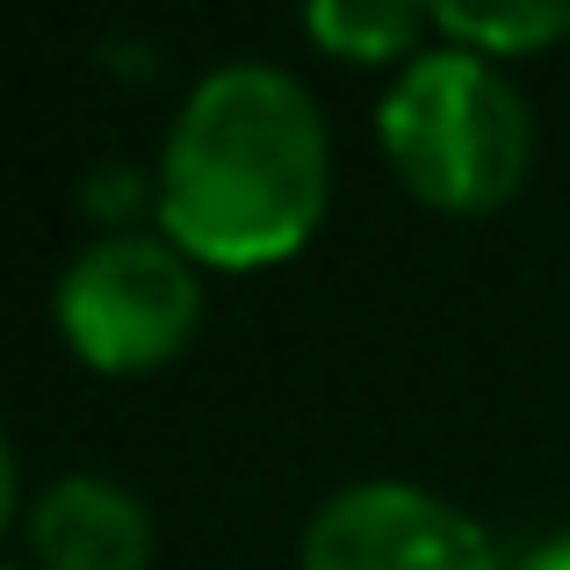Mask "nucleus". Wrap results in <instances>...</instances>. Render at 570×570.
Masks as SVG:
<instances>
[{
  "label": "nucleus",
  "instance_id": "f257e3e1",
  "mask_svg": "<svg viewBox=\"0 0 570 570\" xmlns=\"http://www.w3.org/2000/svg\"><path fill=\"white\" fill-rule=\"evenodd\" d=\"M333 203V138L275 58H224L188 87L153 174V217L195 267L253 275L311 246Z\"/></svg>",
  "mask_w": 570,
  "mask_h": 570
},
{
  "label": "nucleus",
  "instance_id": "f03ea898",
  "mask_svg": "<svg viewBox=\"0 0 570 570\" xmlns=\"http://www.w3.org/2000/svg\"><path fill=\"white\" fill-rule=\"evenodd\" d=\"M383 159L426 209L484 217L534 167V109L513 72L455 43H426L376 109Z\"/></svg>",
  "mask_w": 570,
  "mask_h": 570
},
{
  "label": "nucleus",
  "instance_id": "7ed1b4c3",
  "mask_svg": "<svg viewBox=\"0 0 570 570\" xmlns=\"http://www.w3.org/2000/svg\"><path fill=\"white\" fill-rule=\"evenodd\" d=\"M58 340L95 376H153L203 325V267L167 232L109 224L66 261L51 289Z\"/></svg>",
  "mask_w": 570,
  "mask_h": 570
},
{
  "label": "nucleus",
  "instance_id": "20e7f679",
  "mask_svg": "<svg viewBox=\"0 0 570 570\" xmlns=\"http://www.w3.org/2000/svg\"><path fill=\"white\" fill-rule=\"evenodd\" d=\"M296 570H505L491 534L441 491L368 476L311 513Z\"/></svg>",
  "mask_w": 570,
  "mask_h": 570
},
{
  "label": "nucleus",
  "instance_id": "39448f33",
  "mask_svg": "<svg viewBox=\"0 0 570 570\" xmlns=\"http://www.w3.org/2000/svg\"><path fill=\"white\" fill-rule=\"evenodd\" d=\"M153 505L95 470L43 484V499L29 505L37 570H153Z\"/></svg>",
  "mask_w": 570,
  "mask_h": 570
},
{
  "label": "nucleus",
  "instance_id": "423d86ee",
  "mask_svg": "<svg viewBox=\"0 0 570 570\" xmlns=\"http://www.w3.org/2000/svg\"><path fill=\"white\" fill-rule=\"evenodd\" d=\"M433 8H404V0H311L304 8V37L325 58L347 66H412L426 51Z\"/></svg>",
  "mask_w": 570,
  "mask_h": 570
},
{
  "label": "nucleus",
  "instance_id": "0eeeda50",
  "mask_svg": "<svg viewBox=\"0 0 570 570\" xmlns=\"http://www.w3.org/2000/svg\"><path fill=\"white\" fill-rule=\"evenodd\" d=\"M433 37L476 58H534L570 37V0H499V8H433Z\"/></svg>",
  "mask_w": 570,
  "mask_h": 570
},
{
  "label": "nucleus",
  "instance_id": "6e6552de",
  "mask_svg": "<svg viewBox=\"0 0 570 570\" xmlns=\"http://www.w3.org/2000/svg\"><path fill=\"white\" fill-rule=\"evenodd\" d=\"M505 570H570V528L542 534V542H534L528 557H520V563H505Z\"/></svg>",
  "mask_w": 570,
  "mask_h": 570
},
{
  "label": "nucleus",
  "instance_id": "1a4fd4ad",
  "mask_svg": "<svg viewBox=\"0 0 570 570\" xmlns=\"http://www.w3.org/2000/svg\"><path fill=\"white\" fill-rule=\"evenodd\" d=\"M14 499H22V476H14V448H8V426H0V542H8Z\"/></svg>",
  "mask_w": 570,
  "mask_h": 570
}]
</instances>
